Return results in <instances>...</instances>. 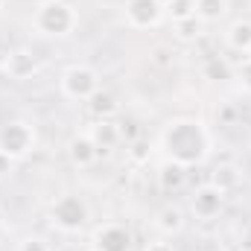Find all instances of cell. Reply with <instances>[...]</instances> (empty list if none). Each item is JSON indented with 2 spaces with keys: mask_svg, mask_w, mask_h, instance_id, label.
<instances>
[{
  "mask_svg": "<svg viewBox=\"0 0 251 251\" xmlns=\"http://www.w3.org/2000/svg\"><path fill=\"white\" fill-rule=\"evenodd\" d=\"M161 143L167 149V155L184 167H199L207 155H210V131L207 126L196 117H176L170 120L164 134H161Z\"/></svg>",
  "mask_w": 251,
  "mask_h": 251,
  "instance_id": "1",
  "label": "cell"
},
{
  "mask_svg": "<svg viewBox=\"0 0 251 251\" xmlns=\"http://www.w3.org/2000/svg\"><path fill=\"white\" fill-rule=\"evenodd\" d=\"M32 26L44 38H70L79 26V9L67 0H41L32 12Z\"/></svg>",
  "mask_w": 251,
  "mask_h": 251,
  "instance_id": "2",
  "label": "cell"
},
{
  "mask_svg": "<svg viewBox=\"0 0 251 251\" xmlns=\"http://www.w3.org/2000/svg\"><path fill=\"white\" fill-rule=\"evenodd\" d=\"M47 219L56 231L62 234H79L88 219H91V210H88V201L76 193H62L53 199L50 210H47Z\"/></svg>",
  "mask_w": 251,
  "mask_h": 251,
  "instance_id": "3",
  "label": "cell"
},
{
  "mask_svg": "<svg viewBox=\"0 0 251 251\" xmlns=\"http://www.w3.org/2000/svg\"><path fill=\"white\" fill-rule=\"evenodd\" d=\"M59 88L67 100H79V102H88L102 85H100V73L88 64H70L59 79Z\"/></svg>",
  "mask_w": 251,
  "mask_h": 251,
  "instance_id": "4",
  "label": "cell"
},
{
  "mask_svg": "<svg viewBox=\"0 0 251 251\" xmlns=\"http://www.w3.org/2000/svg\"><path fill=\"white\" fill-rule=\"evenodd\" d=\"M35 128L26 123V120H9L6 126H0V149L12 158V161H21L26 155L35 152Z\"/></svg>",
  "mask_w": 251,
  "mask_h": 251,
  "instance_id": "5",
  "label": "cell"
},
{
  "mask_svg": "<svg viewBox=\"0 0 251 251\" xmlns=\"http://www.w3.org/2000/svg\"><path fill=\"white\" fill-rule=\"evenodd\" d=\"M164 6L158 0H126L123 18L131 29H155L164 21Z\"/></svg>",
  "mask_w": 251,
  "mask_h": 251,
  "instance_id": "6",
  "label": "cell"
},
{
  "mask_svg": "<svg viewBox=\"0 0 251 251\" xmlns=\"http://www.w3.org/2000/svg\"><path fill=\"white\" fill-rule=\"evenodd\" d=\"M222 207H225V193L216 190L210 181L196 187L193 196H190V210H193L196 219H216L222 213Z\"/></svg>",
  "mask_w": 251,
  "mask_h": 251,
  "instance_id": "7",
  "label": "cell"
},
{
  "mask_svg": "<svg viewBox=\"0 0 251 251\" xmlns=\"http://www.w3.org/2000/svg\"><path fill=\"white\" fill-rule=\"evenodd\" d=\"M3 73H6L12 82H26V79H32V76L38 73V59H35V53L26 50V47L9 50L6 59H3Z\"/></svg>",
  "mask_w": 251,
  "mask_h": 251,
  "instance_id": "8",
  "label": "cell"
},
{
  "mask_svg": "<svg viewBox=\"0 0 251 251\" xmlns=\"http://www.w3.org/2000/svg\"><path fill=\"white\" fill-rule=\"evenodd\" d=\"M94 249L97 251H131V231L117 222H105L94 231Z\"/></svg>",
  "mask_w": 251,
  "mask_h": 251,
  "instance_id": "9",
  "label": "cell"
},
{
  "mask_svg": "<svg viewBox=\"0 0 251 251\" xmlns=\"http://www.w3.org/2000/svg\"><path fill=\"white\" fill-rule=\"evenodd\" d=\"M67 158H70V164H73L76 170H88V167L97 164L100 149L94 146V140H91L88 134H76V137H70V143H67Z\"/></svg>",
  "mask_w": 251,
  "mask_h": 251,
  "instance_id": "10",
  "label": "cell"
},
{
  "mask_svg": "<svg viewBox=\"0 0 251 251\" xmlns=\"http://www.w3.org/2000/svg\"><path fill=\"white\" fill-rule=\"evenodd\" d=\"M88 137L94 140V146L100 149V155H108L120 143L123 131H120V126L114 123V120H94V126L88 128Z\"/></svg>",
  "mask_w": 251,
  "mask_h": 251,
  "instance_id": "11",
  "label": "cell"
},
{
  "mask_svg": "<svg viewBox=\"0 0 251 251\" xmlns=\"http://www.w3.org/2000/svg\"><path fill=\"white\" fill-rule=\"evenodd\" d=\"M158 187L164 193H178V190L187 187V167L167 158L161 167H158Z\"/></svg>",
  "mask_w": 251,
  "mask_h": 251,
  "instance_id": "12",
  "label": "cell"
},
{
  "mask_svg": "<svg viewBox=\"0 0 251 251\" xmlns=\"http://www.w3.org/2000/svg\"><path fill=\"white\" fill-rule=\"evenodd\" d=\"M184 210L178 204H164L158 213H155V228L164 234V237H176L184 231Z\"/></svg>",
  "mask_w": 251,
  "mask_h": 251,
  "instance_id": "13",
  "label": "cell"
},
{
  "mask_svg": "<svg viewBox=\"0 0 251 251\" xmlns=\"http://www.w3.org/2000/svg\"><path fill=\"white\" fill-rule=\"evenodd\" d=\"M210 184L222 193H234V190L243 184V170L237 164H219L213 173H210Z\"/></svg>",
  "mask_w": 251,
  "mask_h": 251,
  "instance_id": "14",
  "label": "cell"
},
{
  "mask_svg": "<svg viewBox=\"0 0 251 251\" xmlns=\"http://www.w3.org/2000/svg\"><path fill=\"white\" fill-rule=\"evenodd\" d=\"M88 108H91V114H94L97 120H111V117L120 111V102H117V97H114L111 91L100 88V91L88 100Z\"/></svg>",
  "mask_w": 251,
  "mask_h": 251,
  "instance_id": "15",
  "label": "cell"
},
{
  "mask_svg": "<svg viewBox=\"0 0 251 251\" xmlns=\"http://www.w3.org/2000/svg\"><path fill=\"white\" fill-rule=\"evenodd\" d=\"M201 76L207 82H231L234 79V64L225 56H207L201 62Z\"/></svg>",
  "mask_w": 251,
  "mask_h": 251,
  "instance_id": "16",
  "label": "cell"
},
{
  "mask_svg": "<svg viewBox=\"0 0 251 251\" xmlns=\"http://www.w3.org/2000/svg\"><path fill=\"white\" fill-rule=\"evenodd\" d=\"M231 12V0H196V18L201 24H216Z\"/></svg>",
  "mask_w": 251,
  "mask_h": 251,
  "instance_id": "17",
  "label": "cell"
},
{
  "mask_svg": "<svg viewBox=\"0 0 251 251\" xmlns=\"http://www.w3.org/2000/svg\"><path fill=\"white\" fill-rule=\"evenodd\" d=\"M225 41H228L231 50L249 53V47H251V21H234V24L228 26V32H225Z\"/></svg>",
  "mask_w": 251,
  "mask_h": 251,
  "instance_id": "18",
  "label": "cell"
},
{
  "mask_svg": "<svg viewBox=\"0 0 251 251\" xmlns=\"http://www.w3.org/2000/svg\"><path fill=\"white\" fill-rule=\"evenodd\" d=\"M173 32L178 41H199L201 32H204V24L193 15V18H184V21H173Z\"/></svg>",
  "mask_w": 251,
  "mask_h": 251,
  "instance_id": "19",
  "label": "cell"
},
{
  "mask_svg": "<svg viewBox=\"0 0 251 251\" xmlns=\"http://www.w3.org/2000/svg\"><path fill=\"white\" fill-rule=\"evenodd\" d=\"M164 12H167L173 21L193 18V15H196V0H170V3L164 6Z\"/></svg>",
  "mask_w": 251,
  "mask_h": 251,
  "instance_id": "20",
  "label": "cell"
},
{
  "mask_svg": "<svg viewBox=\"0 0 251 251\" xmlns=\"http://www.w3.org/2000/svg\"><path fill=\"white\" fill-rule=\"evenodd\" d=\"M128 158H131V164H146V161L152 158V143H149L146 137L131 140V143H128Z\"/></svg>",
  "mask_w": 251,
  "mask_h": 251,
  "instance_id": "21",
  "label": "cell"
},
{
  "mask_svg": "<svg viewBox=\"0 0 251 251\" xmlns=\"http://www.w3.org/2000/svg\"><path fill=\"white\" fill-rule=\"evenodd\" d=\"M234 79L240 82V88H243L246 94H251V59H249V56L234 67Z\"/></svg>",
  "mask_w": 251,
  "mask_h": 251,
  "instance_id": "22",
  "label": "cell"
},
{
  "mask_svg": "<svg viewBox=\"0 0 251 251\" xmlns=\"http://www.w3.org/2000/svg\"><path fill=\"white\" fill-rule=\"evenodd\" d=\"M18 251H53V249H50V243L44 237H24L18 243Z\"/></svg>",
  "mask_w": 251,
  "mask_h": 251,
  "instance_id": "23",
  "label": "cell"
},
{
  "mask_svg": "<svg viewBox=\"0 0 251 251\" xmlns=\"http://www.w3.org/2000/svg\"><path fill=\"white\" fill-rule=\"evenodd\" d=\"M146 251H176V249L167 240H152V243H146Z\"/></svg>",
  "mask_w": 251,
  "mask_h": 251,
  "instance_id": "24",
  "label": "cell"
},
{
  "mask_svg": "<svg viewBox=\"0 0 251 251\" xmlns=\"http://www.w3.org/2000/svg\"><path fill=\"white\" fill-rule=\"evenodd\" d=\"M12 164H15V161H12V158H9V155L0 149V176H6V173L12 170Z\"/></svg>",
  "mask_w": 251,
  "mask_h": 251,
  "instance_id": "25",
  "label": "cell"
},
{
  "mask_svg": "<svg viewBox=\"0 0 251 251\" xmlns=\"http://www.w3.org/2000/svg\"><path fill=\"white\" fill-rule=\"evenodd\" d=\"M3 228H6V210L0 207V231H3Z\"/></svg>",
  "mask_w": 251,
  "mask_h": 251,
  "instance_id": "26",
  "label": "cell"
},
{
  "mask_svg": "<svg viewBox=\"0 0 251 251\" xmlns=\"http://www.w3.org/2000/svg\"><path fill=\"white\" fill-rule=\"evenodd\" d=\"M158 3H161V6H167V3H170V0H158Z\"/></svg>",
  "mask_w": 251,
  "mask_h": 251,
  "instance_id": "27",
  "label": "cell"
},
{
  "mask_svg": "<svg viewBox=\"0 0 251 251\" xmlns=\"http://www.w3.org/2000/svg\"><path fill=\"white\" fill-rule=\"evenodd\" d=\"M6 3H9V0H0V9H3V6H6Z\"/></svg>",
  "mask_w": 251,
  "mask_h": 251,
  "instance_id": "28",
  "label": "cell"
},
{
  "mask_svg": "<svg viewBox=\"0 0 251 251\" xmlns=\"http://www.w3.org/2000/svg\"><path fill=\"white\" fill-rule=\"evenodd\" d=\"M249 59H251V47H249Z\"/></svg>",
  "mask_w": 251,
  "mask_h": 251,
  "instance_id": "29",
  "label": "cell"
},
{
  "mask_svg": "<svg viewBox=\"0 0 251 251\" xmlns=\"http://www.w3.org/2000/svg\"><path fill=\"white\" fill-rule=\"evenodd\" d=\"M91 251H97V249H91Z\"/></svg>",
  "mask_w": 251,
  "mask_h": 251,
  "instance_id": "30",
  "label": "cell"
}]
</instances>
